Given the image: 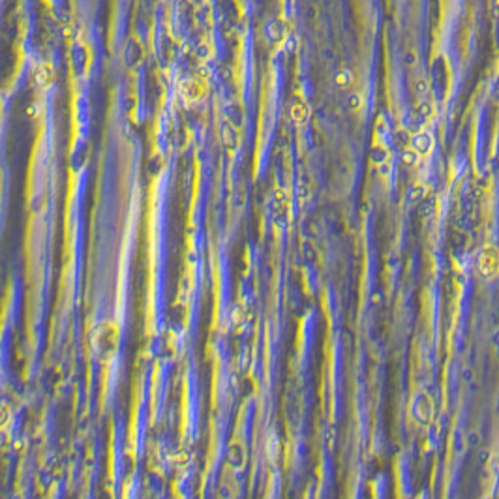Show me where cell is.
Instances as JSON below:
<instances>
[{
    "mask_svg": "<svg viewBox=\"0 0 499 499\" xmlns=\"http://www.w3.org/2000/svg\"><path fill=\"white\" fill-rule=\"evenodd\" d=\"M479 269H481L482 274L488 276V278H492V276L498 274L499 272V252L496 248L488 246V248L482 250L481 255H479Z\"/></svg>",
    "mask_w": 499,
    "mask_h": 499,
    "instance_id": "1",
    "label": "cell"
},
{
    "mask_svg": "<svg viewBox=\"0 0 499 499\" xmlns=\"http://www.w3.org/2000/svg\"><path fill=\"white\" fill-rule=\"evenodd\" d=\"M433 148V139L428 132H419L417 136H413L411 139V150L419 154V156H424V154H428Z\"/></svg>",
    "mask_w": 499,
    "mask_h": 499,
    "instance_id": "2",
    "label": "cell"
},
{
    "mask_svg": "<svg viewBox=\"0 0 499 499\" xmlns=\"http://www.w3.org/2000/svg\"><path fill=\"white\" fill-rule=\"evenodd\" d=\"M351 70H340L338 73H336V85L342 86V88H347V86L351 85Z\"/></svg>",
    "mask_w": 499,
    "mask_h": 499,
    "instance_id": "3",
    "label": "cell"
},
{
    "mask_svg": "<svg viewBox=\"0 0 499 499\" xmlns=\"http://www.w3.org/2000/svg\"><path fill=\"white\" fill-rule=\"evenodd\" d=\"M362 96L360 94H351L349 96V109H353V111H358L360 107H362Z\"/></svg>",
    "mask_w": 499,
    "mask_h": 499,
    "instance_id": "4",
    "label": "cell"
},
{
    "mask_svg": "<svg viewBox=\"0 0 499 499\" xmlns=\"http://www.w3.org/2000/svg\"><path fill=\"white\" fill-rule=\"evenodd\" d=\"M402 160H404V163H407V165H415L417 160H419V154L409 148V150H406V152L402 154Z\"/></svg>",
    "mask_w": 499,
    "mask_h": 499,
    "instance_id": "5",
    "label": "cell"
},
{
    "mask_svg": "<svg viewBox=\"0 0 499 499\" xmlns=\"http://www.w3.org/2000/svg\"><path fill=\"white\" fill-rule=\"evenodd\" d=\"M407 62H409V64H415V55H407Z\"/></svg>",
    "mask_w": 499,
    "mask_h": 499,
    "instance_id": "6",
    "label": "cell"
}]
</instances>
